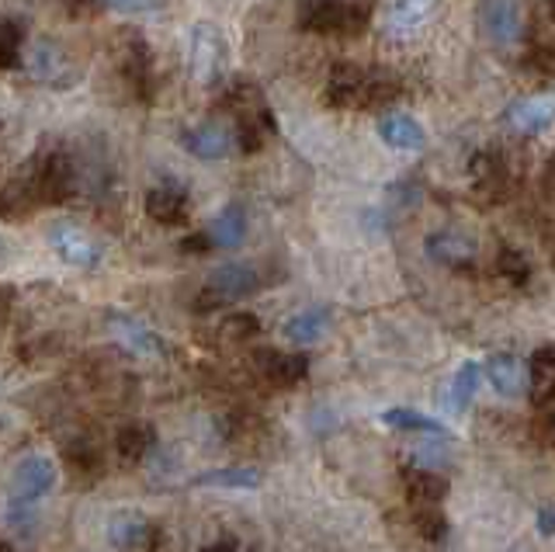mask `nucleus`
I'll list each match as a JSON object with an SVG mask.
<instances>
[{
	"mask_svg": "<svg viewBox=\"0 0 555 552\" xmlns=\"http://www.w3.org/2000/svg\"><path fill=\"white\" fill-rule=\"evenodd\" d=\"M222 112L230 115V123L236 126V140L240 153H257L264 146V140L274 132L271 123V108L264 94H260L257 84L247 80H233L230 91L222 94Z\"/></svg>",
	"mask_w": 555,
	"mask_h": 552,
	"instance_id": "obj_1",
	"label": "nucleus"
},
{
	"mask_svg": "<svg viewBox=\"0 0 555 552\" xmlns=\"http://www.w3.org/2000/svg\"><path fill=\"white\" fill-rule=\"evenodd\" d=\"M25 184L39 205H63L77 195V167L66 150H39L31 164L22 170Z\"/></svg>",
	"mask_w": 555,
	"mask_h": 552,
	"instance_id": "obj_2",
	"label": "nucleus"
},
{
	"mask_svg": "<svg viewBox=\"0 0 555 552\" xmlns=\"http://www.w3.org/2000/svg\"><path fill=\"white\" fill-rule=\"evenodd\" d=\"M257 285H260L257 268H250V265H222L205 279L198 299H195V309H198V313H212V309H219L225 303H236L243 296H250Z\"/></svg>",
	"mask_w": 555,
	"mask_h": 552,
	"instance_id": "obj_3",
	"label": "nucleus"
},
{
	"mask_svg": "<svg viewBox=\"0 0 555 552\" xmlns=\"http://www.w3.org/2000/svg\"><path fill=\"white\" fill-rule=\"evenodd\" d=\"M115 60H118V77L126 80V88L150 101L153 88H156V77H153V56H150V46L135 36V31H118V42H115Z\"/></svg>",
	"mask_w": 555,
	"mask_h": 552,
	"instance_id": "obj_4",
	"label": "nucleus"
},
{
	"mask_svg": "<svg viewBox=\"0 0 555 552\" xmlns=\"http://www.w3.org/2000/svg\"><path fill=\"white\" fill-rule=\"evenodd\" d=\"M25 70L31 80L46 84V88H69L77 80L74 56L66 53V46L52 39H35L25 49Z\"/></svg>",
	"mask_w": 555,
	"mask_h": 552,
	"instance_id": "obj_5",
	"label": "nucleus"
},
{
	"mask_svg": "<svg viewBox=\"0 0 555 552\" xmlns=\"http://www.w3.org/2000/svg\"><path fill=\"white\" fill-rule=\"evenodd\" d=\"M188 63H191V80L202 84V88H212L222 77V63H225V39L216 25H195L191 28V53H188Z\"/></svg>",
	"mask_w": 555,
	"mask_h": 552,
	"instance_id": "obj_6",
	"label": "nucleus"
},
{
	"mask_svg": "<svg viewBox=\"0 0 555 552\" xmlns=\"http://www.w3.org/2000/svg\"><path fill=\"white\" fill-rule=\"evenodd\" d=\"M503 126H507L520 140H531V136H542L545 129L555 126V91H538L514 98L507 108H503Z\"/></svg>",
	"mask_w": 555,
	"mask_h": 552,
	"instance_id": "obj_7",
	"label": "nucleus"
},
{
	"mask_svg": "<svg viewBox=\"0 0 555 552\" xmlns=\"http://www.w3.org/2000/svg\"><path fill=\"white\" fill-rule=\"evenodd\" d=\"M181 143H184V150L191 153V157H198V161H225L233 150H240L236 126L222 123V118H208V123L184 129Z\"/></svg>",
	"mask_w": 555,
	"mask_h": 552,
	"instance_id": "obj_8",
	"label": "nucleus"
},
{
	"mask_svg": "<svg viewBox=\"0 0 555 552\" xmlns=\"http://www.w3.org/2000/svg\"><path fill=\"white\" fill-rule=\"evenodd\" d=\"M49 244H52V251H56L66 265H74V268H94L101 261L98 240L87 233L80 222H74V219L52 222V227H49Z\"/></svg>",
	"mask_w": 555,
	"mask_h": 552,
	"instance_id": "obj_9",
	"label": "nucleus"
},
{
	"mask_svg": "<svg viewBox=\"0 0 555 552\" xmlns=\"http://www.w3.org/2000/svg\"><path fill=\"white\" fill-rule=\"evenodd\" d=\"M479 25L486 39L500 46H514L525 36V14L517 0H479Z\"/></svg>",
	"mask_w": 555,
	"mask_h": 552,
	"instance_id": "obj_10",
	"label": "nucleus"
},
{
	"mask_svg": "<svg viewBox=\"0 0 555 552\" xmlns=\"http://www.w3.org/2000/svg\"><path fill=\"white\" fill-rule=\"evenodd\" d=\"M434 265L451 271H473L476 268V240L462 230H434L424 244Z\"/></svg>",
	"mask_w": 555,
	"mask_h": 552,
	"instance_id": "obj_11",
	"label": "nucleus"
},
{
	"mask_svg": "<svg viewBox=\"0 0 555 552\" xmlns=\"http://www.w3.org/2000/svg\"><path fill=\"white\" fill-rule=\"evenodd\" d=\"M299 25L317 36H351V4L347 0H302Z\"/></svg>",
	"mask_w": 555,
	"mask_h": 552,
	"instance_id": "obj_12",
	"label": "nucleus"
},
{
	"mask_svg": "<svg viewBox=\"0 0 555 552\" xmlns=\"http://www.w3.org/2000/svg\"><path fill=\"white\" fill-rule=\"evenodd\" d=\"M108 331L115 334V341L126 348L129 355H139V358H160L167 355V344L164 337L150 331L143 320L135 317H126V313H112L108 317Z\"/></svg>",
	"mask_w": 555,
	"mask_h": 552,
	"instance_id": "obj_13",
	"label": "nucleus"
},
{
	"mask_svg": "<svg viewBox=\"0 0 555 552\" xmlns=\"http://www.w3.org/2000/svg\"><path fill=\"white\" fill-rule=\"evenodd\" d=\"M254 369L257 375L264 378V383L278 386V389H292L299 386L306 372H309V358L306 355H285V351H257L254 355Z\"/></svg>",
	"mask_w": 555,
	"mask_h": 552,
	"instance_id": "obj_14",
	"label": "nucleus"
},
{
	"mask_svg": "<svg viewBox=\"0 0 555 552\" xmlns=\"http://www.w3.org/2000/svg\"><path fill=\"white\" fill-rule=\"evenodd\" d=\"M14 500H25V504H35L42 500L52 487H56V465L46 455H28L17 462L14 470Z\"/></svg>",
	"mask_w": 555,
	"mask_h": 552,
	"instance_id": "obj_15",
	"label": "nucleus"
},
{
	"mask_svg": "<svg viewBox=\"0 0 555 552\" xmlns=\"http://www.w3.org/2000/svg\"><path fill=\"white\" fill-rule=\"evenodd\" d=\"M468 175H473V188L482 202H500L507 195V184H511V170H507V161L500 157L493 150H482L473 157L468 164Z\"/></svg>",
	"mask_w": 555,
	"mask_h": 552,
	"instance_id": "obj_16",
	"label": "nucleus"
},
{
	"mask_svg": "<svg viewBox=\"0 0 555 552\" xmlns=\"http://www.w3.org/2000/svg\"><path fill=\"white\" fill-rule=\"evenodd\" d=\"M364 80H369V70H361L354 63H337L326 80V105L364 108Z\"/></svg>",
	"mask_w": 555,
	"mask_h": 552,
	"instance_id": "obj_17",
	"label": "nucleus"
},
{
	"mask_svg": "<svg viewBox=\"0 0 555 552\" xmlns=\"http://www.w3.org/2000/svg\"><path fill=\"white\" fill-rule=\"evenodd\" d=\"M146 216L160 227H181L188 222V192L178 181H164L146 192Z\"/></svg>",
	"mask_w": 555,
	"mask_h": 552,
	"instance_id": "obj_18",
	"label": "nucleus"
},
{
	"mask_svg": "<svg viewBox=\"0 0 555 552\" xmlns=\"http://www.w3.org/2000/svg\"><path fill=\"white\" fill-rule=\"evenodd\" d=\"M403 487H406V497L413 500V508H438L448 497V479L434 470H424V465L403 470Z\"/></svg>",
	"mask_w": 555,
	"mask_h": 552,
	"instance_id": "obj_19",
	"label": "nucleus"
},
{
	"mask_svg": "<svg viewBox=\"0 0 555 552\" xmlns=\"http://www.w3.org/2000/svg\"><path fill=\"white\" fill-rule=\"evenodd\" d=\"M528 393L538 407L555 403V344L538 348L528 361Z\"/></svg>",
	"mask_w": 555,
	"mask_h": 552,
	"instance_id": "obj_20",
	"label": "nucleus"
},
{
	"mask_svg": "<svg viewBox=\"0 0 555 552\" xmlns=\"http://www.w3.org/2000/svg\"><path fill=\"white\" fill-rule=\"evenodd\" d=\"M205 233H208V240H212V247L236 251L243 240H247V213H243V205L230 202L212 222H208Z\"/></svg>",
	"mask_w": 555,
	"mask_h": 552,
	"instance_id": "obj_21",
	"label": "nucleus"
},
{
	"mask_svg": "<svg viewBox=\"0 0 555 552\" xmlns=\"http://www.w3.org/2000/svg\"><path fill=\"white\" fill-rule=\"evenodd\" d=\"M150 517L146 514H139V511H118L112 522H108V542L115 549H139V545H146L150 542Z\"/></svg>",
	"mask_w": 555,
	"mask_h": 552,
	"instance_id": "obj_22",
	"label": "nucleus"
},
{
	"mask_svg": "<svg viewBox=\"0 0 555 552\" xmlns=\"http://www.w3.org/2000/svg\"><path fill=\"white\" fill-rule=\"evenodd\" d=\"M378 136L386 140L392 150H421L424 146V129L416 126V118L403 115V112H386L378 118Z\"/></svg>",
	"mask_w": 555,
	"mask_h": 552,
	"instance_id": "obj_23",
	"label": "nucleus"
},
{
	"mask_svg": "<svg viewBox=\"0 0 555 552\" xmlns=\"http://www.w3.org/2000/svg\"><path fill=\"white\" fill-rule=\"evenodd\" d=\"M486 375H490V383H493V389L500 396H520V393H525V386H528V365L517 355H496V358H490Z\"/></svg>",
	"mask_w": 555,
	"mask_h": 552,
	"instance_id": "obj_24",
	"label": "nucleus"
},
{
	"mask_svg": "<svg viewBox=\"0 0 555 552\" xmlns=\"http://www.w3.org/2000/svg\"><path fill=\"white\" fill-rule=\"evenodd\" d=\"M330 326V313L323 306H312V309H302V313L288 317L285 323V337L292 344H299V348H309V344H317Z\"/></svg>",
	"mask_w": 555,
	"mask_h": 552,
	"instance_id": "obj_25",
	"label": "nucleus"
},
{
	"mask_svg": "<svg viewBox=\"0 0 555 552\" xmlns=\"http://www.w3.org/2000/svg\"><path fill=\"white\" fill-rule=\"evenodd\" d=\"M153 441H156V435H153V427L150 424H126L115 435V455L126 462V465H132V462H143L146 459V452L153 448Z\"/></svg>",
	"mask_w": 555,
	"mask_h": 552,
	"instance_id": "obj_26",
	"label": "nucleus"
},
{
	"mask_svg": "<svg viewBox=\"0 0 555 552\" xmlns=\"http://www.w3.org/2000/svg\"><path fill=\"white\" fill-rule=\"evenodd\" d=\"M438 11V0H396L389 11L392 31H416L424 22H430V14Z\"/></svg>",
	"mask_w": 555,
	"mask_h": 552,
	"instance_id": "obj_27",
	"label": "nucleus"
},
{
	"mask_svg": "<svg viewBox=\"0 0 555 552\" xmlns=\"http://www.w3.org/2000/svg\"><path fill=\"white\" fill-rule=\"evenodd\" d=\"M63 459H66L69 470H74V476H83V479H98L101 470H104L101 452H98V448H94L91 441H83V438L69 441V445L63 448Z\"/></svg>",
	"mask_w": 555,
	"mask_h": 552,
	"instance_id": "obj_28",
	"label": "nucleus"
},
{
	"mask_svg": "<svg viewBox=\"0 0 555 552\" xmlns=\"http://www.w3.org/2000/svg\"><path fill=\"white\" fill-rule=\"evenodd\" d=\"M260 483V473L250 465H233V470H212L195 479V487H222V490H250Z\"/></svg>",
	"mask_w": 555,
	"mask_h": 552,
	"instance_id": "obj_29",
	"label": "nucleus"
},
{
	"mask_svg": "<svg viewBox=\"0 0 555 552\" xmlns=\"http://www.w3.org/2000/svg\"><path fill=\"white\" fill-rule=\"evenodd\" d=\"M382 421H386L389 427L396 431H410V435H434V438H441L444 435V427L434 421V418H424V413H416L410 407H396V410H386L382 413Z\"/></svg>",
	"mask_w": 555,
	"mask_h": 552,
	"instance_id": "obj_30",
	"label": "nucleus"
},
{
	"mask_svg": "<svg viewBox=\"0 0 555 552\" xmlns=\"http://www.w3.org/2000/svg\"><path fill=\"white\" fill-rule=\"evenodd\" d=\"M482 383V365H476V361H465V365L455 372V378H451V410H465L468 403H473V396Z\"/></svg>",
	"mask_w": 555,
	"mask_h": 552,
	"instance_id": "obj_31",
	"label": "nucleus"
},
{
	"mask_svg": "<svg viewBox=\"0 0 555 552\" xmlns=\"http://www.w3.org/2000/svg\"><path fill=\"white\" fill-rule=\"evenodd\" d=\"M496 274L503 282H507L511 288H525L531 282V265L528 257L514 251V247H500L496 251Z\"/></svg>",
	"mask_w": 555,
	"mask_h": 552,
	"instance_id": "obj_32",
	"label": "nucleus"
},
{
	"mask_svg": "<svg viewBox=\"0 0 555 552\" xmlns=\"http://www.w3.org/2000/svg\"><path fill=\"white\" fill-rule=\"evenodd\" d=\"M413 528H416V535H421V539L430 542V545L444 542V535H448V522H444V514H441L438 508H416V514H413Z\"/></svg>",
	"mask_w": 555,
	"mask_h": 552,
	"instance_id": "obj_33",
	"label": "nucleus"
},
{
	"mask_svg": "<svg viewBox=\"0 0 555 552\" xmlns=\"http://www.w3.org/2000/svg\"><path fill=\"white\" fill-rule=\"evenodd\" d=\"M260 334V320L254 313H230L219 323V337L230 341V344H243Z\"/></svg>",
	"mask_w": 555,
	"mask_h": 552,
	"instance_id": "obj_34",
	"label": "nucleus"
},
{
	"mask_svg": "<svg viewBox=\"0 0 555 552\" xmlns=\"http://www.w3.org/2000/svg\"><path fill=\"white\" fill-rule=\"evenodd\" d=\"M22 46H25L22 28H17L14 18H8L0 25V63H4V70H17V63H22Z\"/></svg>",
	"mask_w": 555,
	"mask_h": 552,
	"instance_id": "obj_35",
	"label": "nucleus"
},
{
	"mask_svg": "<svg viewBox=\"0 0 555 552\" xmlns=\"http://www.w3.org/2000/svg\"><path fill=\"white\" fill-rule=\"evenodd\" d=\"M101 4L121 14H146V11H160L164 0H101Z\"/></svg>",
	"mask_w": 555,
	"mask_h": 552,
	"instance_id": "obj_36",
	"label": "nucleus"
},
{
	"mask_svg": "<svg viewBox=\"0 0 555 552\" xmlns=\"http://www.w3.org/2000/svg\"><path fill=\"white\" fill-rule=\"evenodd\" d=\"M525 63H531V70H538V74H555V53L548 46H534L525 56Z\"/></svg>",
	"mask_w": 555,
	"mask_h": 552,
	"instance_id": "obj_37",
	"label": "nucleus"
},
{
	"mask_svg": "<svg viewBox=\"0 0 555 552\" xmlns=\"http://www.w3.org/2000/svg\"><path fill=\"white\" fill-rule=\"evenodd\" d=\"M184 254H205V251H212V240H208V233H195V236H188L184 244H181Z\"/></svg>",
	"mask_w": 555,
	"mask_h": 552,
	"instance_id": "obj_38",
	"label": "nucleus"
},
{
	"mask_svg": "<svg viewBox=\"0 0 555 552\" xmlns=\"http://www.w3.org/2000/svg\"><path fill=\"white\" fill-rule=\"evenodd\" d=\"M63 4L74 18H83V14H94V8H104L101 0H63Z\"/></svg>",
	"mask_w": 555,
	"mask_h": 552,
	"instance_id": "obj_39",
	"label": "nucleus"
},
{
	"mask_svg": "<svg viewBox=\"0 0 555 552\" xmlns=\"http://www.w3.org/2000/svg\"><path fill=\"white\" fill-rule=\"evenodd\" d=\"M202 552H240V542L233 539V535H219V539H212Z\"/></svg>",
	"mask_w": 555,
	"mask_h": 552,
	"instance_id": "obj_40",
	"label": "nucleus"
},
{
	"mask_svg": "<svg viewBox=\"0 0 555 552\" xmlns=\"http://www.w3.org/2000/svg\"><path fill=\"white\" fill-rule=\"evenodd\" d=\"M538 531H542L545 539H552V535H555V511L552 508L538 511Z\"/></svg>",
	"mask_w": 555,
	"mask_h": 552,
	"instance_id": "obj_41",
	"label": "nucleus"
},
{
	"mask_svg": "<svg viewBox=\"0 0 555 552\" xmlns=\"http://www.w3.org/2000/svg\"><path fill=\"white\" fill-rule=\"evenodd\" d=\"M545 435H548V441L555 445V421H545Z\"/></svg>",
	"mask_w": 555,
	"mask_h": 552,
	"instance_id": "obj_42",
	"label": "nucleus"
},
{
	"mask_svg": "<svg viewBox=\"0 0 555 552\" xmlns=\"http://www.w3.org/2000/svg\"><path fill=\"white\" fill-rule=\"evenodd\" d=\"M0 552H17V549H14V545H4V549H0Z\"/></svg>",
	"mask_w": 555,
	"mask_h": 552,
	"instance_id": "obj_43",
	"label": "nucleus"
},
{
	"mask_svg": "<svg viewBox=\"0 0 555 552\" xmlns=\"http://www.w3.org/2000/svg\"><path fill=\"white\" fill-rule=\"evenodd\" d=\"M548 8H552V14H555V0H548Z\"/></svg>",
	"mask_w": 555,
	"mask_h": 552,
	"instance_id": "obj_44",
	"label": "nucleus"
}]
</instances>
